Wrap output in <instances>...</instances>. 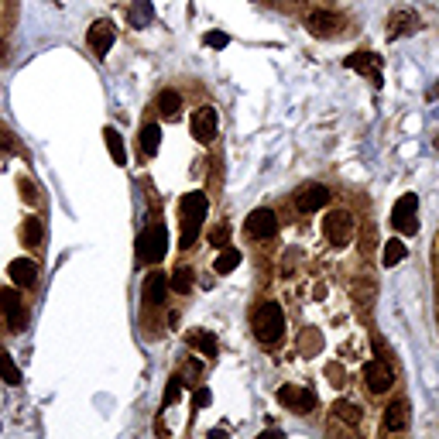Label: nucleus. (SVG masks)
<instances>
[{
    "mask_svg": "<svg viewBox=\"0 0 439 439\" xmlns=\"http://www.w3.org/2000/svg\"><path fill=\"white\" fill-rule=\"evenodd\" d=\"M178 209H182V241H178V247L189 251L196 244V237H199L203 220H206V196L203 192H185Z\"/></svg>",
    "mask_w": 439,
    "mask_h": 439,
    "instance_id": "obj_1",
    "label": "nucleus"
},
{
    "mask_svg": "<svg viewBox=\"0 0 439 439\" xmlns=\"http://www.w3.org/2000/svg\"><path fill=\"white\" fill-rule=\"evenodd\" d=\"M254 337L261 340L264 347H271V344H278L281 340V333H285V312H281V306L278 302H261L258 309H254Z\"/></svg>",
    "mask_w": 439,
    "mask_h": 439,
    "instance_id": "obj_2",
    "label": "nucleus"
},
{
    "mask_svg": "<svg viewBox=\"0 0 439 439\" xmlns=\"http://www.w3.org/2000/svg\"><path fill=\"white\" fill-rule=\"evenodd\" d=\"M169 251V230L162 223H151L148 230H141L138 237V261L144 264H158Z\"/></svg>",
    "mask_w": 439,
    "mask_h": 439,
    "instance_id": "obj_3",
    "label": "nucleus"
},
{
    "mask_svg": "<svg viewBox=\"0 0 439 439\" xmlns=\"http://www.w3.org/2000/svg\"><path fill=\"white\" fill-rule=\"evenodd\" d=\"M323 234L333 247H347L353 241V216L344 209H333L326 220H323Z\"/></svg>",
    "mask_w": 439,
    "mask_h": 439,
    "instance_id": "obj_4",
    "label": "nucleus"
},
{
    "mask_svg": "<svg viewBox=\"0 0 439 439\" xmlns=\"http://www.w3.org/2000/svg\"><path fill=\"white\" fill-rule=\"evenodd\" d=\"M0 312L7 319V330L10 333H21L24 323H28V312H24V302L14 288H0Z\"/></svg>",
    "mask_w": 439,
    "mask_h": 439,
    "instance_id": "obj_5",
    "label": "nucleus"
},
{
    "mask_svg": "<svg viewBox=\"0 0 439 439\" xmlns=\"http://www.w3.org/2000/svg\"><path fill=\"white\" fill-rule=\"evenodd\" d=\"M415 209H419V199H415V192H405V196L395 203V209H391V223H395L402 234H419V220H415Z\"/></svg>",
    "mask_w": 439,
    "mask_h": 439,
    "instance_id": "obj_6",
    "label": "nucleus"
},
{
    "mask_svg": "<svg viewBox=\"0 0 439 439\" xmlns=\"http://www.w3.org/2000/svg\"><path fill=\"white\" fill-rule=\"evenodd\" d=\"M216 124H220V117H216V110L213 106H199V110H192V138L199 141V144H209L213 138H216Z\"/></svg>",
    "mask_w": 439,
    "mask_h": 439,
    "instance_id": "obj_7",
    "label": "nucleus"
},
{
    "mask_svg": "<svg viewBox=\"0 0 439 439\" xmlns=\"http://www.w3.org/2000/svg\"><path fill=\"white\" fill-rule=\"evenodd\" d=\"M326 203H330V189L319 185V182H309V185H302V189L295 192V209H299V213H316V209H323Z\"/></svg>",
    "mask_w": 439,
    "mask_h": 439,
    "instance_id": "obj_8",
    "label": "nucleus"
},
{
    "mask_svg": "<svg viewBox=\"0 0 439 439\" xmlns=\"http://www.w3.org/2000/svg\"><path fill=\"white\" fill-rule=\"evenodd\" d=\"M244 230H247L254 241H268V237H274V234H278V216H274V209H254V213L247 216Z\"/></svg>",
    "mask_w": 439,
    "mask_h": 439,
    "instance_id": "obj_9",
    "label": "nucleus"
},
{
    "mask_svg": "<svg viewBox=\"0 0 439 439\" xmlns=\"http://www.w3.org/2000/svg\"><path fill=\"white\" fill-rule=\"evenodd\" d=\"M278 402L285 409H295V412H312L316 409V395L309 388H295V384H281L278 388Z\"/></svg>",
    "mask_w": 439,
    "mask_h": 439,
    "instance_id": "obj_10",
    "label": "nucleus"
},
{
    "mask_svg": "<svg viewBox=\"0 0 439 439\" xmlns=\"http://www.w3.org/2000/svg\"><path fill=\"white\" fill-rule=\"evenodd\" d=\"M364 381H367L371 395H384V391L395 384V374H391V367H388L384 360H371V364L364 367Z\"/></svg>",
    "mask_w": 439,
    "mask_h": 439,
    "instance_id": "obj_11",
    "label": "nucleus"
},
{
    "mask_svg": "<svg viewBox=\"0 0 439 439\" xmlns=\"http://www.w3.org/2000/svg\"><path fill=\"white\" fill-rule=\"evenodd\" d=\"M113 38H117V31H113V21H106V17L93 21V28L86 31V41L96 55H106L110 45H113Z\"/></svg>",
    "mask_w": 439,
    "mask_h": 439,
    "instance_id": "obj_12",
    "label": "nucleus"
},
{
    "mask_svg": "<svg viewBox=\"0 0 439 439\" xmlns=\"http://www.w3.org/2000/svg\"><path fill=\"white\" fill-rule=\"evenodd\" d=\"M347 69H357V73L371 76V83L381 86V55H374V52H353V55H347Z\"/></svg>",
    "mask_w": 439,
    "mask_h": 439,
    "instance_id": "obj_13",
    "label": "nucleus"
},
{
    "mask_svg": "<svg viewBox=\"0 0 439 439\" xmlns=\"http://www.w3.org/2000/svg\"><path fill=\"white\" fill-rule=\"evenodd\" d=\"M306 28H309L316 38H333L337 28H340V21H337V14H330V10H312L309 21H306Z\"/></svg>",
    "mask_w": 439,
    "mask_h": 439,
    "instance_id": "obj_14",
    "label": "nucleus"
},
{
    "mask_svg": "<svg viewBox=\"0 0 439 439\" xmlns=\"http://www.w3.org/2000/svg\"><path fill=\"white\" fill-rule=\"evenodd\" d=\"M7 274L14 278V285H21V288H31V285L38 281V264L28 261V258H14V261L7 264Z\"/></svg>",
    "mask_w": 439,
    "mask_h": 439,
    "instance_id": "obj_15",
    "label": "nucleus"
},
{
    "mask_svg": "<svg viewBox=\"0 0 439 439\" xmlns=\"http://www.w3.org/2000/svg\"><path fill=\"white\" fill-rule=\"evenodd\" d=\"M165 292H169V274L165 271H151L144 278V302L148 306H162L165 302Z\"/></svg>",
    "mask_w": 439,
    "mask_h": 439,
    "instance_id": "obj_16",
    "label": "nucleus"
},
{
    "mask_svg": "<svg viewBox=\"0 0 439 439\" xmlns=\"http://www.w3.org/2000/svg\"><path fill=\"white\" fill-rule=\"evenodd\" d=\"M388 35L391 38H402V35H412L415 28H419V17H415V10H395L391 17H388Z\"/></svg>",
    "mask_w": 439,
    "mask_h": 439,
    "instance_id": "obj_17",
    "label": "nucleus"
},
{
    "mask_svg": "<svg viewBox=\"0 0 439 439\" xmlns=\"http://www.w3.org/2000/svg\"><path fill=\"white\" fill-rule=\"evenodd\" d=\"M409 426V409H405V402H391L388 409H384V429L388 433H402Z\"/></svg>",
    "mask_w": 439,
    "mask_h": 439,
    "instance_id": "obj_18",
    "label": "nucleus"
},
{
    "mask_svg": "<svg viewBox=\"0 0 439 439\" xmlns=\"http://www.w3.org/2000/svg\"><path fill=\"white\" fill-rule=\"evenodd\" d=\"M374 295H377L374 278H357V281H353V299L360 302V309H371V306H374Z\"/></svg>",
    "mask_w": 439,
    "mask_h": 439,
    "instance_id": "obj_19",
    "label": "nucleus"
},
{
    "mask_svg": "<svg viewBox=\"0 0 439 439\" xmlns=\"http://www.w3.org/2000/svg\"><path fill=\"white\" fill-rule=\"evenodd\" d=\"M158 110H162V117L176 120L178 113H182V96H178L176 89H162L158 93Z\"/></svg>",
    "mask_w": 439,
    "mask_h": 439,
    "instance_id": "obj_20",
    "label": "nucleus"
},
{
    "mask_svg": "<svg viewBox=\"0 0 439 439\" xmlns=\"http://www.w3.org/2000/svg\"><path fill=\"white\" fill-rule=\"evenodd\" d=\"M127 17H131V24H134V28H148V24H151V17H155V7H151V0H134Z\"/></svg>",
    "mask_w": 439,
    "mask_h": 439,
    "instance_id": "obj_21",
    "label": "nucleus"
},
{
    "mask_svg": "<svg viewBox=\"0 0 439 439\" xmlns=\"http://www.w3.org/2000/svg\"><path fill=\"white\" fill-rule=\"evenodd\" d=\"M192 285H196V271H192V268H176L172 278H169V288H176L178 295L192 292Z\"/></svg>",
    "mask_w": 439,
    "mask_h": 439,
    "instance_id": "obj_22",
    "label": "nucleus"
},
{
    "mask_svg": "<svg viewBox=\"0 0 439 439\" xmlns=\"http://www.w3.org/2000/svg\"><path fill=\"white\" fill-rule=\"evenodd\" d=\"M237 264H241V251H237V247H223V251L216 254V261H213V271H216V274H230Z\"/></svg>",
    "mask_w": 439,
    "mask_h": 439,
    "instance_id": "obj_23",
    "label": "nucleus"
},
{
    "mask_svg": "<svg viewBox=\"0 0 439 439\" xmlns=\"http://www.w3.org/2000/svg\"><path fill=\"white\" fill-rule=\"evenodd\" d=\"M189 344H192L196 351H203V357H216V337L206 333V330H192V333H189Z\"/></svg>",
    "mask_w": 439,
    "mask_h": 439,
    "instance_id": "obj_24",
    "label": "nucleus"
},
{
    "mask_svg": "<svg viewBox=\"0 0 439 439\" xmlns=\"http://www.w3.org/2000/svg\"><path fill=\"white\" fill-rule=\"evenodd\" d=\"M158 144H162V127L158 124H144L141 127V148H144V155H158Z\"/></svg>",
    "mask_w": 439,
    "mask_h": 439,
    "instance_id": "obj_25",
    "label": "nucleus"
},
{
    "mask_svg": "<svg viewBox=\"0 0 439 439\" xmlns=\"http://www.w3.org/2000/svg\"><path fill=\"white\" fill-rule=\"evenodd\" d=\"M333 415H337L340 422H347V426H357L360 415H364V409H360L357 402H337V405H333Z\"/></svg>",
    "mask_w": 439,
    "mask_h": 439,
    "instance_id": "obj_26",
    "label": "nucleus"
},
{
    "mask_svg": "<svg viewBox=\"0 0 439 439\" xmlns=\"http://www.w3.org/2000/svg\"><path fill=\"white\" fill-rule=\"evenodd\" d=\"M21 241H24L28 247H38V244H41V220H38V216H28V220H24Z\"/></svg>",
    "mask_w": 439,
    "mask_h": 439,
    "instance_id": "obj_27",
    "label": "nucleus"
},
{
    "mask_svg": "<svg viewBox=\"0 0 439 439\" xmlns=\"http://www.w3.org/2000/svg\"><path fill=\"white\" fill-rule=\"evenodd\" d=\"M103 138H106V148H110L113 162H117V165H127V151H124V141H120V134L106 127V131H103Z\"/></svg>",
    "mask_w": 439,
    "mask_h": 439,
    "instance_id": "obj_28",
    "label": "nucleus"
},
{
    "mask_svg": "<svg viewBox=\"0 0 439 439\" xmlns=\"http://www.w3.org/2000/svg\"><path fill=\"white\" fill-rule=\"evenodd\" d=\"M381 261H384V268L402 264V261H405V244H402V241H388V244H384V251H381Z\"/></svg>",
    "mask_w": 439,
    "mask_h": 439,
    "instance_id": "obj_29",
    "label": "nucleus"
},
{
    "mask_svg": "<svg viewBox=\"0 0 439 439\" xmlns=\"http://www.w3.org/2000/svg\"><path fill=\"white\" fill-rule=\"evenodd\" d=\"M0 377H3V384H21V371L7 351H0Z\"/></svg>",
    "mask_w": 439,
    "mask_h": 439,
    "instance_id": "obj_30",
    "label": "nucleus"
},
{
    "mask_svg": "<svg viewBox=\"0 0 439 439\" xmlns=\"http://www.w3.org/2000/svg\"><path fill=\"white\" fill-rule=\"evenodd\" d=\"M203 41H206L209 48H227V45H230V35H223V31H209V35H203Z\"/></svg>",
    "mask_w": 439,
    "mask_h": 439,
    "instance_id": "obj_31",
    "label": "nucleus"
},
{
    "mask_svg": "<svg viewBox=\"0 0 439 439\" xmlns=\"http://www.w3.org/2000/svg\"><path fill=\"white\" fill-rule=\"evenodd\" d=\"M227 237H230V227H227V223H220V227H213V230H209V244H213V247L227 244Z\"/></svg>",
    "mask_w": 439,
    "mask_h": 439,
    "instance_id": "obj_32",
    "label": "nucleus"
},
{
    "mask_svg": "<svg viewBox=\"0 0 439 439\" xmlns=\"http://www.w3.org/2000/svg\"><path fill=\"white\" fill-rule=\"evenodd\" d=\"M178 395H182V377H172V381H169V388H165V405L178 402Z\"/></svg>",
    "mask_w": 439,
    "mask_h": 439,
    "instance_id": "obj_33",
    "label": "nucleus"
},
{
    "mask_svg": "<svg viewBox=\"0 0 439 439\" xmlns=\"http://www.w3.org/2000/svg\"><path fill=\"white\" fill-rule=\"evenodd\" d=\"M192 402H196V405H199V409H206V405H209V402H213V395H209V388H199V391H196V398H192Z\"/></svg>",
    "mask_w": 439,
    "mask_h": 439,
    "instance_id": "obj_34",
    "label": "nucleus"
},
{
    "mask_svg": "<svg viewBox=\"0 0 439 439\" xmlns=\"http://www.w3.org/2000/svg\"><path fill=\"white\" fill-rule=\"evenodd\" d=\"M0 62H3V41H0Z\"/></svg>",
    "mask_w": 439,
    "mask_h": 439,
    "instance_id": "obj_35",
    "label": "nucleus"
},
{
    "mask_svg": "<svg viewBox=\"0 0 439 439\" xmlns=\"http://www.w3.org/2000/svg\"><path fill=\"white\" fill-rule=\"evenodd\" d=\"M55 3H59V0H55Z\"/></svg>",
    "mask_w": 439,
    "mask_h": 439,
    "instance_id": "obj_36",
    "label": "nucleus"
}]
</instances>
